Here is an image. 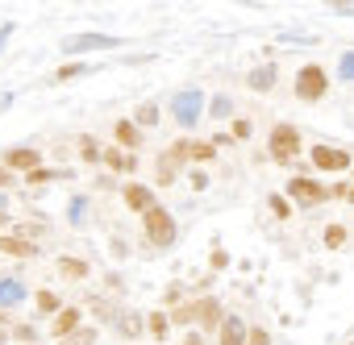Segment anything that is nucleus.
<instances>
[{
	"instance_id": "f257e3e1",
	"label": "nucleus",
	"mask_w": 354,
	"mask_h": 345,
	"mask_svg": "<svg viewBox=\"0 0 354 345\" xmlns=\"http://www.w3.org/2000/svg\"><path fill=\"white\" fill-rule=\"evenodd\" d=\"M142 229H146V237H150V246H175V237H180V229H175V217L162 208V204H154L150 213H142Z\"/></svg>"
},
{
	"instance_id": "f03ea898",
	"label": "nucleus",
	"mask_w": 354,
	"mask_h": 345,
	"mask_svg": "<svg viewBox=\"0 0 354 345\" xmlns=\"http://www.w3.org/2000/svg\"><path fill=\"white\" fill-rule=\"evenodd\" d=\"M267 150H271V158L275 162H296L300 158V133H296V125H288V121H279L275 129H271V137H267Z\"/></svg>"
},
{
	"instance_id": "7ed1b4c3",
	"label": "nucleus",
	"mask_w": 354,
	"mask_h": 345,
	"mask_svg": "<svg viewBox=\"0 0 354 345\" xmlns=\"http://www.w3.org/2000/svg\"><path fill=\"white\" fill-rule=\"evenodd\" d=\"M171 117L180 121V129H196V121L205 117V96H201L196 88L175 92V100H171Z\"/></svg>"
},
{
	"instance_id": "20e7f679",
	"label": "nucleus",
	"mask_w": 354,
	"mask_h": 345,
	"mask_svg": "<svg viewBox=\"0 0 354 345\" xmlns=\"http://www.w3.org/2000/svg\"><path fill=\"white\" fill-rule=\"evenodd\" d=\"M283 200H296L300 208H313V204H325V200H329V188L317 184V179H308V175H292Z\"/></svg>"
},
{
	"instance_id": "39448f33",
	"label": "nucleus",
	"mask_w": 354,
	"mask_h": 345,
	"mask_svg": "<svg viewBox=\"0 0 354 345\" xmlns=\"http://www.w3.org/2000/svg\"><path fill=\"white\" fill-rule=\"evenodd\" d=\"M325 92H329V71L321 63H308L296 71V96L300 100H321Z\"/></svg>"
},
{
	"instance_id": "423d86ee",
	"label": "nucleus",
	"mask_w": 354,
	"mask_h": 345,
	"mask_svg": "<svg viewBox=\"0 0 354 345\" xmlns=\"http://www.w3.org/2000/svg\"><path fill=\"white\" fill-rule=\"evenodd\" d=\"M121 38L113 34H75V38H63V55H88V50H117Z\"/></svg>"
},
{
	"instance_id": "0eeeda50",
	"label": "nucleus",
	"mask_w": 354,
	"mask_h": 345,
	"mask_svg": "<svg viewBox=\"0 0 354 345\" xmlns=\"http://www.w3.org/2000/svg\"><path fill=\"white\" fill-rule=\"evenodd\" d=\"M308 162H313V170H350V154L346 150H337V146H313V154H308Z\"/></svg>"
},
{
	"instance_id": "6e6552de",
	"label": "nucleus",
	"mask_w": 354,
	"mask_h": 345,
	"mask_svg": "<svg viewBox=\"0 0 354 345\" xmlns=\"http://www.w3.org/2000/svg\"><path fill=\"white\" fill-rule=\"evenodd\" d=\"M42 166V150H34V146H13L9 154H5V170H38Z\"/></svg>"
},
{
	"instance_id": "1a4fd4ad",
	"label": "nucleus",
	"mask_w": 354,
	"mask_h": 345,
	"mask_svg": "<svg viewBox=\"0 0 354 345\" xmlns=\"http://www.w3.org/2000/svg\"><path fill=\"white\" fill-rule=\"evenodd\" d=\"M121 200H125L129 213H150V208H154V192H150L146 184H125Z\"/></svg>"
},
{
	"instance_id": "9d476101",
	"label": "nucleus",
	"mask_w": 354,
	"mask_h": 345,
	"mask_svg": "<svg viewBox=\"0 0 354 345\" xmlns=\"http://www.w3.org/2000/svg\"><path fill=\"white\" fill-rule=\"evenodd\" d=\"M196 320H201V328H205V333H217V328H221V320H225V308H221V299L205 295V299H201V316H196Z\"/></svg>"
},
{
	"instance_id": "9b49d317",
	"label": "nucleus",
	"mask_w": 354,
	"mask_h": 345,
	"mask_svg": "<svg viewBox=\"0 0 354 345\" xmlns=\"http://www.w3.org/2000/svg\"><path fill=\"white\" fill-rule=\"evenodd\" d=\"M113 324H117V333H121V337H129V341H133V337H142L146 316H142V312H133V308H117V320H113Z\"/></svg>"
},
{
	"instance_id": "f8f14e48",
	"label": "nucleus",
	"mask_w": 354,
	"mask_h": 345,
	"mask_svg": "<svg viewBox=\"0 0 354 345\" xmlns=\"http://www.w3.org/2000/svg\"><path fill=\"white\" fill-rule=\"evenodd\" d=\"M217 337H221V345H246V324H242V316L225 312V320H221Z\"/></svg>"
},
{
	"instance_id": "ddd939ff",
	"label": "nucleus",
	"mask_w": 354,
	"mask_h": 345,
	"mask_svg": "<svg viewBox=\"0 0 354 345\" xmlns=\"http://www.w3.org/2000/svg\"><path fill=\"white\" fill-rule=\"evenodd\" d=\"M113 137H117V150H138L142 146V129L133 125V121H117V129H113Z\"/></svg>"
},
{
	"instance_id": "4468645a",
	"label": "nucleus",
	"mask_w": 354,
	"mask_h": 345,
	"mask_svg": "<svg viewBox=\"0 0 354 345\" xmlns=\"http://www.w3.org/2000/svg\"><path fill=\"white\" fill-rule=\"evenodd\" d=\"M275 79H279V71H275L271 63H263V67H254V71L246 75L250 92H271V88H275Z\"/></svg>"
},
{
	"instance_id": "2eb2a0df",
	"label": "nucleus",
	"mask_w": 354,
	"mask_h": 345,
	"mask_svg": "<svg viewBox=\"0 0 354 345\" xmlns=\"http://www.w3.org/2000/svg\"><path fill=\"white\" fill-rule=\"evenodd\" d=\"M55 179H71V170H67V166H38V170H30V175H26V184H30V188L55 184Z\"/></svg>"
},
{
	"instance_id": "dca6fc26",
	"label": "nucleus",
	"mask_w": 354,
	"mask_h": 345,
	"mask_svg": "<svg viewBox=\"0 0 354 345\" xmlns=\"http://www.w3.org/2000/svg\"><path fill=\"white\" fill-rule=\"evenodd\" d=\"M80 328V308H59L55 312V337L63 341V337H71Z\"/></svg>"
},
{
	"instance_id": "f3484780",
	"label": "nucleus",
	"mask_w": 354,
	"mask_h": 345,
	"mask_svg": "<svg viewBox=\"0 0 354 345\" xmlns=\"http://www.w3.org/2000/svg\"><path fill=\"white\" fill-rule=\"evenodd\" d=\"M196 316H201V299H180V304H175L171 308V324H196Z\"/></svg>"
},
{
	"instance_id": "a211bd4d",
	"label": "nucleus",
	"mask_w": 354,
	"mask_h": 345,
	"mask_svg": "<svg viewBox=\"0 0 354 345\" xmlns=\"http://www.w3.org/2000/svg\"><path fill=\"white\" fill-rule=\"evenodd\" d=\"M0 254H13V258H34V254H38V246H34V241H21V237H13V233H5V237H0Z\"/></svg>"
},
{
	"instance_id": "6ab92c4d",
	"label": "nucleus",
	"mask_w": 354,
	"mask_h": 345,
	"mask_svg": "<svg viewBox=\"0 0 354 345\" xmlns=\"http://www.w3.org/2000/svg\"><path fill=\"white\" fill-rule=\"evenodd\" d=\"M26 304V287L17 279H0V308H17Z\"/></svg>"
},
{
	"instance_id": "aec40b11",
	"label": "nucleus",
	"mask_w": 354,
	"mask_h": 345,
	"mask_svg": "<svg viewBox=\"0 0 354 345\" xmlns=\"http://www.w3.org/2000/svg\"><path fill=\"white\" fill-rule=\"evenodd\" d=\"M100 162H104V166H113V170H138V158H133V154H125V150H104V154H100Z\"/></svg>"
},
{
	"instance_id": "412c9836",
	"label": "nucleus",
	"mask_w": 354,
	"mask_h": 345,
	"mask_svg": "<svg viewBox=\"0 0 354 345\" xmlns=\"http://www.w3.org/2000/svg\"><path fill=\"white\" fill-rule=\"evenodd\" d=\"M59 275H67V279H88L92 266H88L84 258H67V254H63V258H59Z\"/></svg>"
},
{
	"instance_id": "4be33fe9",
	"label": "nucleus",
	"mask_w": 354,
	"mask_h": 345,
	"mask_svg": "<svg viewBox=\"0 0 354 345\" xmlns=\"http://www.w3.org/2000/svg\"><path fill=\"white\" fill-rule=\"evenodd\" d=\"M146 328H150V337H154V341L171 337V320H167V312H150V316H146Z\"/></svg>"
},
{
	"instance_id": "5701e85b",
	"label": "nucleus",
	"mask_w": 354,
	"mask_h": 345,
	"mask_svg": "<svg viewBox=\"0 0 354 345\" xmlns=\"http://www.w3.org/2000/svg\"><path fill=\"white\" fill-rule=\"evenodd\" d=\"M96 337H100L96 328H88V324H80V328H75L71 337H63L59 345H96Z\"/></svg>"
},
{
	"instance_id": "b1692460",
	"label": "nucleus",
	"mask_w": 354,
	"mask_h": 345,
	"mask_svg": "<svg viewBox=\"0 0 354 345\" xmlns=\"http://www.w3.org/2000/svg\"><path fill=\"white\" fill-rule=\"evenodd\" d=\"M230 112H234V100H230V96H225V92H221V96H213V100H209V117H217V121H225V117H230Z\"/></svg>"
},
{
	"instance_id": "393cba45",
	"label": "nucleus",
	"mask_w": 354,
	"mask_h": 345,
	"mask_svg": "<svg viewBox=\"0 0 354 345\" xmlns=\"http://www.w3.org/2000/svg\"><path fill=\"white\" fill-rule=\"evenodd\" d=\"M133 125H138V129H150V125H158V104H138V117H133Z\"/></svg>"
},
{
	"instance_id": "a878e982",
	"label": "nucleus",
	"mask_w": 354,
	"mask_h": 345,
	"mask_svg": "<svg viewBox=\"0 0 354 345\" xmlns=\"http://www.w3.org/2000/svg\"><path fill=\"white\" fill-rule=\"evenodd\" d=\"M34 304H38L46 316H55V312L63 308V304H59V295H55V291H46V287H42V291H34Z\"/></svg>"
},
{
	"instance_id": "bb28decb",
	"label": "nucleus",
	"mask_w": 354,
	"mask_h": 345,
	"mask_svg": "<svg viewBox=\"0 0 354 345\" xmlns=\"http://www.w3.org/2000/svg\"><path fill=\"white\" fill-rule=\"evenodd\" d=\"M88 308H92V316H96V320H109V324L117 320V308H113L109 299H100V295H96V299H88Z\"/></svg>"
},
{
	"instance_id": "cd10ccee",
	"label": "nucleus",
	"mask_w": 354,
	"mask_h": 345,
	"mask_svg": "<svg viewBox=\"0 0 354 345\" xmlns=\"http://www.w3.org/2000/svg\"><path fill=\"white\" fill-rule=\"evenodd\" d=\"M321 241H325L329 250H342V246H346V229H342V225H325V233H321Z\"/></svg>"
},
{
	"instance_id": "c85d7f7f",
	"label": "nucleus",
	"mask_w": 354,
	"mask_h": 345,
	"mask_svg": "<svg viewBox=\"0 0 354 345\" xmlns=\"http://www.w3.org/2000/svg\"><path fill=\"white\" fill-rule=\"evenodd\" d=\"M84 71H92V67H88V63H63V67L55 71V79L67 83V79H75V75H84Z\"/></svg>"
},
{
	"instance_id": "c756f323",
	"label": "nucleus",
	"mask_w": 354,
	"mask_h": 345,
	"mask_svg": "<svg viewBox=\"0 0 354 345\" xmlns=\"http://www.w3.org/2000/svg\"><path fill=\"white\" fill-rule=\"evenodd\" d=\"M267 204H271V213H275L279 221H288V217H292V204L283 200V192H271V196H267Z\"/></svg>"
},
{
	"instance_id": "7c9ffc66",
	"label": "nucleus",
	"mask_w": 354,
	"mask_h": 345,
	"mask_svg": "<svg viewBox=\"0 0 354 345\" xmlns=\"http://www.w3.org/2000/svg\"><path fill=\"white\" fill-rule=\"evenodd\" d=\"M158 184H162V188L175 184V162H171L167 154H158Z\"/></svg>"
},
{
	"instance_id": "2f4dec72",
	"label": "nucleus",
	"mask_w": 354,
	"mask_h": 345,
	"mask_svg": "<svg viewBox=\"0 0 354 345\" xmlns=\"http://www.w3.org/2000/svg\"><path fill=\"white\" fill-rule=\"evenodd\" d=\"M100 154H104V150H100L92 137H80V158H84V162H100Z\"/></svg>"
},
{
	"instance_id": "473e14b6",
	"label": "nucleus",
	"mask_w": 354,
	"mask_h": 345,
	"mask_svg": "<svg viewBox=\"0 0 354 345\" xmlns=\"http://www.w3.org/2000/svg\"><path fill=\"white\" fill-rule=\"evenodd\" d=\"M337 79L354 83V50H346V55H342V63H337Z\"/></svg>"
},
{
	"instance_id": "72a5a7b5",
	"label": "nucleus",
	"mask_w": 354,
	"mask_h": 345,
	"mask_svg": "<svg viewBox=\"0 0 354 345\" xmlns=\"http://www.w3.org/2000/svg\"><path fill=\"white\" fill-rule=\"evenodd\" d=\"M84 213H88V200H84V196H75V200H71V225H80V221H84Z\"/></svg>"
},
{
	"instance_id": "f704fd0d",
	"label": "nucleus",
	"mask_w": 354,
	"mask_h": 345,
	"mask_svg": "<svg viewBox=\"0 0 354 345\" xmlns=\"http://www.w3.org/2000/svg\"><path fill=\"white\" fill-rule=\"evenodd\" d=\"M13 337H17L21 345H34V337H38V333H34V324H17V328H13Z\"/></svg>"
},
{
	"instance_id": "c9c22d12",
	"label": "nucleus",
	"mask_w": 354,
	"mask_h": 345,
	"mask_svg": "<svg viewBox=\"0 0 354 345\" xmlns=\"http://www.w3.org/2000/svg\"><path fill=\"white\" fill-rule=\"evenodd\" d=\"M246 345H271L267 328H246Z\"/></svg>"
},
{
	"instance_id": "e433bc0d",
	"label": "nucleus",
	"mask_w": 354,
	"mask_h": 345,
	"mask_svg": "<svg viewBox=\"0 0 354 345\" xmlns=\"http://www.w3.org/2000/svg\"><path fill=\"white\" fill-rule=\"evenodd\" d=\"M209 266H213V270H225V266H230V254H225V250H213V254H209Z\"/></svg>"
},
{
	"instance_id": "4c0bfd02",
	"label": "nucleus",
	"mask_w": 354,
	"mask_h": 345,
	"mask_svg": "<svg viewBox=\"0 0 354 345\" xmlns=\"http://www.w3.org/2000/svg\"><path fill=\"white\" fill-rule=\"evenodd\" d=\"M162 299H167V304H171V308H175V304H180V299H184V283H171V287H167V295H162Z\"/></svg>"
},
{
	"instance_id": "58836bf2",
	"label": "nucleus",
	"mask_w": 354,
	"mask_h": 345,
	"mask_svg": "<svg viewBox=\"0 0 354 345\" xmlns=\"http://www.w3.org/2000/svg\"><path fill=\"white\" fill-rule=\"evenodd\" d=\"M250 137V121H234V141H246Z\"/></svg>"
},
{
	"instance_id": "ea45409f",
	"label": "nucleus",
	"mask_w": 354,
	"mask_h": 345,
	"mask_svg": "<svg viewBox=\"0 0 354 345\" xmlns=\"http://www.w3.org/2000/svg\"><path fill=\"white\" fill-rule=\"evenodd\" d=\"M188 179H192V188H196V192H205V188H209V175H205V170H192Z\"/></svg>"
},
{
	"instance_id": "a19ab883",
	"label": "nucleus",
	"mask_w": 354,
	"mask_h": 345,
	"mask_svg": "<svg viewBox=\"0 0 354 345\" xmlns=\"http://www.w3.org/2000/svg\"><path fill=\"white\" fill-rule=\"evenodd\" d=\"M13 179H17L13 170H5V166H0V188H13Z\"/></svg>"
},
{
	"instance_id": "79ce46f5",
	"label": "nucleus",
	"mask_w": 354,
	"mask_h": 345,
	"mask_svg": "<svg viewBox=\"0 0 354 345\" xmlns=\"http://www.w3.org/2000/svg\"><path fill=\"white\" fill-rule=\"evenodd\" d=\"M184 345H205V337H201V333H196V328H192V333H188V337H184Z\"/></svg>"
},
{
	"instance_id": "37998d69",
	"label": "nucleus",
	"mask_w": 354,
	"mask_h": 345,
	"mask_svg": "<svg viewBox=\"0 0 354 345\" xmlns=\"http://www.w3.org/2000/svg\"><path fill=\"white\" fill-rule=\"evenodd\" d=\"M5 341H9V333H5V328H0V345H5Z\"/></svg>"
},
{
	"instance_id": "c03bdc74",
	"label": "nucleus",
	"mask_w": 354,
	"mask_h": 345,
	"mask_svg": "<svg viewBox=\"0 0 354 345\" xmlns=\"http://www.w3.org/2000/svg\"><path fill=\"white\" fill-rule=\"evenodd\" d=\"M0 324H5V308H0Z\"/></svg>"
},
{
	"instance_id": "a18cd8bd",
	"label": "nucleus",
	"mask_w": 354,
	"mask_h": 345,
	"mask_svg": "<svg viewBox=\"0 0 354 345\" xmlns=\"http://www.w3.org/2000/svg\"><path fill=\"white\" fill-rule=\"evenodd\" d=\"M350 175H354V170H350Z\"/></svg>"
},
{
	"instance_id": "49530a36",
	"label": "nucleus",
	"mask_w": 354,
	"mask_h": 345,
	"mask_svg": "<svg viewBox=\"0 0 354 345\" xmlns=\"http://www.w3.org/2000/svg\"><path fill=\"white\" fill-rule=\"evenodd\" d=\"M350 345H354V341H350Z\"/></svg>"
}]
</instances>
